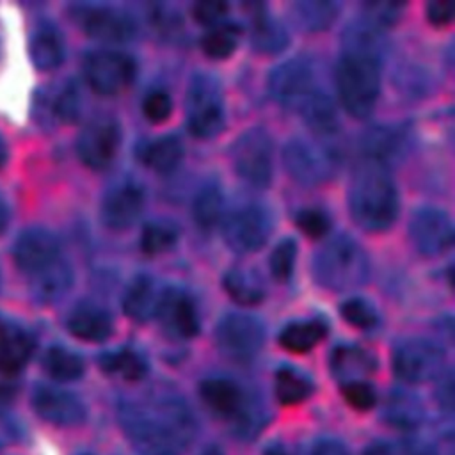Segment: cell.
I'll return each instance as SVG.
<instances>
[{"label": "cell", "mask_w": 455, "mask_h": 455, "mask_svg": "<svg viewBox=\"0 0 455 455\" xmlns=\"http://www.w3.org/2000/svg\"><path fill=\"white\" fill-rule=\"evenodd\" d=\"M322 89L318 69L313 60L304 57L290 59L268 75V92L275 103L286 110L300 112V108Z\"/></svg>", "instance_id": "cell-6"}, {"label": "cell", "mask_w": 455, "mask_h": 455, "mask_svg": "<svg viewBox=\"0 0 455 455\" xmlns=\"http://www.w3.org/2000/svg\"><path fill=\"white\" fill-rule=\"evenodd\" d=\"M7 156H9V151H7V142L5 139L0 135V167L5 165L7 162Z\"/></svg>", "instance_id": "cell-55"}, {"label": "cell", "mask_w": 455, "mask_h": 455, "mask_svg": "<svg viewBox=\"0 0 455 455\" xmlns=\"http://www.w3.org/2000/svg\"><path fill=\"white\" fill-rule=\"evenodd\" d=\"M366 455H393L391 448L387 444H382V443H375L371 444L368 450H366Z\"/></svg>", "instance_id": "cell-54"}, {"label": "cell", "mask_w": 455, "mask_h": 455, "mask_svg": "<svg viewBox=\"0 0 455 455\" xmlns=\"http://www.w3.org/2000/svg\"><path fill=\"white\" fill-rule=\"evenodd\" d=\"M341 393L347 400V403L357 411H368L373 407L377 396L373 387L366 380L359 382H348L341 386Z\"/></svg>", "instance_id": "cell-46"}, {"label": "cell", "mask_w": 455, "mask_h": 455, "mask_svg": "<svg viewBox=\"0 0 455 455\" xmlns=\"http://www.w3.org/2000/svg\"><path fill=\"white\" fill-rule=\"evenodd\" d=\"M251 43L259 53H279L288 44V34L283 25L270 18L263 5L252 4L251 11Z\"/></svg>", "instance_id": "cell-25"}, {"label": "cell", "mask_w": 455, "mask_h": 455, "mask_svg": "<svg viewBox=\"0 0 455 455\" xmlns=\"http://www.w3.org/2000/svg\"><path fill=\"white\" fill-rule=\"evenodd\" d=\"M393 368L402 380L411 384L432 380L443 373L444 352L430 339L412 338L396 347Z\"/></svg>", "instance_id": "cell-13"}, {"label": "cell", "mask_w": 455, "mask_h": 455, "mask_svg": "<svg viewBox=\"0 0 455 455\" xmlns=\"http://www.w3.org/2000/svg\"><path fill=\"white\" fill-rule=\"evenodd\" d=\"M43 366L50 377L55 380H76L84 373V361L82 357L60 345H53L44 352Z\"/></svg>", "instance_id": "cell-36"}, {"label": "cell", "mask_w": 455, "mask_h": 455, "mask_svg": "<svg viewBox=\"0 0 455 455\" xmlns=\"http://www.w3.org/2000/svg\"><path fill=\"white\" fill-rule=\"evenodd\" d=\"M176 240H178V226L165 219L146 222L139 238L142 252L149 256H156L169 251L176 243Z\"/></svg>", "instance_id": "cell-39"}, {"label": "cell", "mask_w": 455, "mask_h": 455, "mask_svg": "<svg viewBox=\"0 0 455 455\" xmlns=\"http://www.w3.org/2000/svg\"><path fill=\"white\" fill-rule=\"evenodd\" d=\"M336 89L345 110L352 117H368L373 112L380 89L379 57L343 50L336 66Z\"/></svg>", "instance_id": "cell-4"}, {"label": "cell", "mask_w": 455, "mask_h": 455, "mask_svg": "<svg viewBox=\"0 0 455 455\" xmlns=\"http://www.w3.org/2000/svg\"><path fill=\"white\" fill-rule=\"evenodd\" d=\"M171 110H172V100L162 89H155L148 92L142 101V112L146 119H149L151 123L165 121L171 116Z\"/></svg>", "instance_id": "cell-44"}, {"label": "cell", "mask_w": 455, "mask_h": 455, "mask_svg": "<svg viewBox=\"0 0 455 455\" xmlns=\"http://www.w3.org/2000/svg\"><path fill=\"white\" fill-rule=\"evenodd\" d=\"M32 405L44 421L57 427H75L85 419L84 402L59 387L39 386L32 395Z\"/></svg>", "instance_id": "cell-19"}, {"label": "cell", "mask_w": 455, "mask_h": 455, "mask_svg": "<svg viewBox=\"0 0 455 455\" xmlns=\"http://www.w3.org/2000/svg\"><path fill=\"white\" fill-rule=\"evenodd\" d=\"M98 363L105 373L119 375L121 379L130 382L144 379L148 371L146 359L132 348H117L112 352H105L100 355Z\"/></svg>", "instance_id": "cell-31"}, {"label": "cell", "mask_w": 455, "mask_h": 455, "mask_svg": "<svg viewBox=\"0 0 455 455\" xmlns=\"http://www.w3.org/2000/svg\"><path fill=\"white\" fill-rule=\"evenodd\" d=\"M164 331L172 338H192L199 332V313L194 299L178 286L162 288L156 315Z\"/></svg>", "instance_id": "cell-17"}, {"label": "cell", "mask_w": 455, "mask_h": 455, "mask_svg": "<svg viewBox=\"0 0 455 455\" xmlns=\"http://www.w3.org/2000/svg\"><path fill=\"white\" fill-rule=\"evenodd\" d=\"M402 4L396 2H370L364 4V18H368L371 23L380 27L382 30L386 27H391L396 23L402 12Z\"/></svg>", "instance_id": "cell-45"}, {"label": "cell", "mask_w": 455, "mask_h": 455, "mask_svg": "<svg viewBox=\"0 0 455 455\" xmlns=\"http://www.w3.org/2000/svg\"><path fill=\"white\" fill-rule=\"evenodd\" d=\"M139 158L155 172H171L183 158V144L176 135H162L140 144Z\"/></svg>", "instance_id": "cell-27"}, {"label": "cell", "mask_w": 455, "mask_h": 455, "mask_svg": "<svg viewBox=\"0 0 455 455\" xmlns=\"http://www.w3.org/2000/svg\"><path fill=\"white\" fill-rule=\"evenodd\" d=\"M5 331H7V325H5V323H4V320L0 318V343H2L4 336H5Z\"/></svg>", "instance_id": "cell-58"}, {"label": "cell", "mask_w": 455, "mask_h": 455, "mask_svg": "<svg viewBox=\"0 0 455 455\" xmlns=\"http://www.w3.org/2000/svg\"><path fill=\"white\" fill-rule=\"evenodd\" d=\"M455 14L453 0H434L427 4V18L434 27H446Z\"/></svg>", "instance_id": "cell-48"}, {"label": "cell", "mask_w": 455, "mask_h": 455, "mask_svg": "<svg viewBox=\"0 0 455 455\" xmlns=\"http://www.w3.org/2000/svg\"><path fill=\"white\" fill-rule=\"evenodd\" d=\"M238 39L240 27L236 23H217L204 32L201 39V48L210 59L222 60L231 57V53L236 50Z\"/></svg>", "instance_id": "cell-37"}, {"label": "cell", "mask_w": 455, "mask_h": 455, "mask_svg": "<svg viewBox=\"0 0 455 455\" xmlns=\"http://www.w3.org/2000/svg\"><path fill=\"white\" fill-rule=\"evenodd\" d=\"M226 243L240 252H254L265 245L270 231L272 220L268 212L256 203H245L233 208L222 224Z\"/></svg>", "instance_id": "cell-10"}, {"label": "cell", "mask_w": 455, "mask_h": 455, "mask_svg": "<svg viewBox=\"0 0 455 455\" xmlns=\"http://www.w3.org/2000/svg\"><path fill=\"white\" fill-rule=\"evenodd\" d=\"M263 455H290L286 450H283L281 446H272V448H268Z\"/></svg>", "instance_id": "cell-56"}, {"label": "cell", "mask_w": 455, "mask_h": 455, "mask_svg": "<svg viewBox=\"0 0 455 455\" xmlns=\"http://www.w3.org/2000/svg\"><path fill=\"white\" fill-rule=\"evenodd\" d=\"M203 402L220 416L235 418L238 423L247 416L251 407L247 405L243 389L231 379L213 377L206 379L199 386Z\"/></svg>", "instance_id": "cell-20"}, {"label": "cell", "mask_w": 455, "mask_h": 455, "mask_svg": "<svg viewBox=\"0 0 455 455\" xmlns=\"http://www.w3.org/2000/svg\"><path fill=\"white\" fill-rule=\"evenodd\" d=\"M222 284L226 293L242 306H254L265 297V284L261 277L249 268H229L224 274Z\"/></svg>", "instance_id": "cell-30"}, {"label": "cell", "mask_w": 455, "mask_h": 455, "mask_svg": "<svg viewBox=\"0 0 455 455\" xmlns=\"http://www.w3.org/2000/svg\"><path fill=\"white\" fill-rule=\"evenodd\" d=\"M16 267L32 275L60 258V245L57 236L44 228H28L18 235L12 249Z\"/></svg>", "instance_id": "cell-18"}, {"label": "cell", "mask_w": 455, "mask_h": 455, "mask_svg": "<svg viewBox=\"0 0 455 455\" xmlns=\"http://www.w3.org/2000/svg\"><path fill=\"white\" fill-rule=\"evenodd\" d=\"M82 96L75 82L66 84L53 98V116L64 123H73L80 116Z\"/></svg>", "instance_id": "cell-42"}, {"label": "cell", "mask_w": 455, "mask_h": 455, "mask_svg": "<svg viewBox=\"0 0 455 455\" xmlns=\"http://www.w3.org/2000/svg\"><path fill=\"white\" fill-rule=\"evenodd\" d=\"M187 124L199 139L215 137L224 126L220 84L208 73H196L187 91Z\"/></svg>", "instance_id": "cell-7"}, {"label": "cell", "mask_w": 455, "mask_h": 455, "mask_svg": "<svg viewBox=\"0 0 455 455\" xmlns=\"http://www.w3.org/2000/svg\"><path fill=\"white\" fill-rule=\"evenodd\" d=\"M32 338L16 327H7L0 343V371L5 375L20 373L32 355Z\"/></svg>", "instance_id": "cell-29"}, {"label": "cell", "mask_w": 455, "mask_h": 455, "mask_svg": "<svg viewBox=\"0 0 455 455\" xmlns=\"http://www.w3.org/2000/svg\"><path fill=\"white\" fill-rule=\"evenodd\" d=\"M409 238L423 256H439L453 243V224L443 210L423 206L409 220Z\"/></svg>", "instance_id": "cell-16"}, {"label": "cell", "mask_w": 455, "mask_h": 455, "mask_svg": "<svg viewBox=\"0 0 455 455\" xmlns=\"http://www.w3.org/2000/svg\"><path fill=\"white\" fill-rule=\"evenodd\" d=\"M311 455H350V453L341 443L334 439H322L315 444Z\"/></svg>", "instance_id": "cell-49"}, {"label": "cell", "mask_w": 455, "mask_h": 455, "mask_svg": "<svg viewBox=\"0 0 455 455\" xmlns=\"http://www.w3.org/2000/svg\"><path fill=\"white\" fill-rule=\"evenodd\" d=\"M295 258H297V243H295V240L293 238L281 240L272 249V254L268 258V267H270L272 275L277 281H288L291 272H293Z\"/></svg>", "instance_id": "cell-40"}, {"label": "cell", "mask_w": 455, "mask_h": 455, "mask_svg": "<svg viewBox=\"0 0 455 455\" xmlns=\"http://www.w3.org/2000/svg\"><path fill=\"white\" fill-rule=\"evenodd\" d=\"M339 313L350 325L357 329H371L377 323L375 307L361 297H352L341 302Z\"/></svg>", "instance_id": "cell-41"}, {"label": "cell", "mask_w": 455, "mask_h": 455, "mask_svg": "<svg viewBox=\"0 0 455 455\" xmlns=\"http://www.w3.org/2000/svg\"><path fill=\"white\" fill-rule=\"evenodd\" d=\"M348 208L354 222L364 231L387 229L398 213V192L384 164L363 160L348 188Z\"/></svg>", "instance_id": "cell-2"}, {"label": "cell", "mask_w": 455, "mask_h": 455, "mask_svg": "<svg viewBox=\"0 0 455 455\" xmlns=\"http://www.w3.org/2000/svg\"><path fill=\"white\" fill-rule=\"evenodd\" d=\"M403 144V137L400 132L389 126H375L368 130L363 137V149L366 153L364 160H373L379 164H387V160L395 158Z\"/></svg>", "instance_id": "cell-33"}, {"label": "cell", "mask_w": 455, "mask_h": 455, "mask_svg": "<svg viewBox=\"0 0 455 455\" xmlns=\"http://www.w3.org/2000/svg\"><path fill=\"white\" fill-rule=\"evenodd\" d=\"M386 419L398 428H416L423 419V409L407 391H393L386 402Z\"/></svg>", "instance_id": "cell-35"}, {"label": "cell", "mask_w": 455, "mask_h": 455, "mask_svg": "<svg viewBox=\"0 0 455 455\" xmlns=\"http://www.w3.org/2000/svg\"><path fill=\"white\" fill-rule=\"evenodd\" d=\"M311 380L291 366H283L275 373V395L281 403L295 405L311 395Z\"/></svg>", "instance_id": "cell-38"}, {"label": "cell", "mask_w": 455, "mask_h": 455, "mask_svg": "<svg viewBox=\"0 0 455 455\" xmlns=\"http://www.w3.org/2000/svg\"><path fill=\"white\" fill-rule=\"evenodd\" d=\"M14 398V387L9 384L0 382V409L7 407Z\"/></svg>", "instance_id": "cell-52"}, {"label": "cell", "mask_w": 455, "mask_h": 455, "mask_svg": "<svg viewBox=\"0 0 455 455\" xmlns=\"http://www.w3.org/2000/svg\"><path fill=\"white\" fill-rule=\"evenodd\" d=\"M295 21L307 32H320L329 28L339 11L336 2H323V0H306L295 2L291 5Z\"/></svg>", "instance_id": "cell-32"}, {"label": "cell", "mask_w": 455, "mask_h": 455, "mask_svg": "<svg viewBox=\"0 0 455 455\" xmlns=\"http://www.w3.org/2000/svg\"><path fill=\"white\" fill-rule=\"evenodd\" d=\"M236 174L249 185L263 188L272 180V140L263 128L243 132L231 149Z\"/></svg>", "instance_id": "cell-9"}, {"label": "cell", "mask_w": 455, "mask_h": 455, "mask_svg": "<svg viewBox=\"0 0 455 455\" xmlns=\"http://www.w3.org/2000/svg\"><path fill=\"white\" fill-rule=\"evenodd\" d=\"M295 222L299 229L309 238H322L331 226V219L323 210L318 208H304L297 213Z\"/></svg>", "instance_id": "cell-43"}, {"label": "cell", "mask_w": 455, "mask_h": 455, "mask_svg": "<svg viewBox=\"0 0 455 455\" xmlns=\"http://www.w3.org/2000/svg\"><path fill=\"white\" fill-rule=\"evenodd\" d=\"M327 334V323L320 318L286 323L279 332V345L290 352L302 354L311 350Z\"/></svg>", "instance_id": "cell-28"}, {"label": "cell", "mask_w": 455, "mask_h": 455, "mask_svg": "<svg viewBox=\"0 0 455 455\" xmlns=\"http://www.w3.org/2000/svg\"><path fill=\"white\" fill-rule=\"evenodd\" d=\"M313 275L323 288L345 291L366 283L370 261L364 249L352 236L336 235L316 251Z\"/></svg>", "instance_id": "cell-3"}, {"label": "cell", "mask_w": 455, "mask_h": 455, "mask_svg": "<svg viewBox=\"0 0 455 455\" xmlns=\"http://www.w3.org/2000/svg\"><path fill=\"white\" fill-rule=\"evenodd\" d=\"M84 75L94 92L112 96L132 85L135 78V62L123 52L94 50L84 59Z\"/></svg>", "instance_id": "cell-8"}, {"label": "cell", "mask_w": 455, "mask_h": 455, "mask_svg": "<svg viewBox=\"0 0 455 455\" xmlns=\"http://www.w3.org/2000/svg\"><path fill=\"white\" fill-rule=\"evenodd\" d=\"M71 18L91 37L105 43H124L135 34L133 18L123 9L105 4H76Z\"/></svg>", "instance_id": "cell-11"}, {"label": "cell", "mask_w": 455, "mask_h": 455, "mask_svg": "<svg viewBox=\"0 0 455 455\" xmlns=\"http://www.w3.org/2000/svg\"><path fill=\"white\" fill-rule=\"evenodd\" d=\"M222 213H224V197L219 185L215 183L203 185L197 190L192 204V215L196 224L201 229H212L213 226L219 224V220L222 219Z\"/></svg>", "instance_id": "cell-34"}, {"label": "cell", "mask_w": 455, "mask_h": 455, "mask_svg": "<svg viewBox=\"0 0 455 455\" xmlns=\"http://www.w3.org/2000/svg\"><path fill=\"white\" fill-rule=\"evenodd\" d=\"M400 455H437V453H435V450L430 444L414 441V443H407L400 450Z\"/></svg>", "instance_id": "cell-51"}, {"label": "cell", "mask_w": 455, "mask_h": 455, "mask_svg": "<svg viewBox=\"0 0 455 455\" xmlns=\"http://www.w3.org/2000/svg\"><path fill=\"white\" fill-rule=\"evenodd\" d=\"M121 144V128L112 116L92 117L78 133V158L91 169H105L116 158Z\"/></svg>", "instance_id": "cell-14"}, {"label": "cell", "mask_w": 455, "mask_h": 455, "mask_svg": "<svg viewBox=\"0 0 455 455\" xmlns=\"http://www.w3.org/2000/svg\"><path fill=\"white\" fill-rule=\"evenodd\" d=\"M284 165L293 180L302 185L316 187L329 181L343 160L332 137L291 139L283 151Z\"/></svg>", "instance_id": "cell-5"}, {"label": "cell", "mask_w": 455, "mask_h": 455, "mask_svg": "<svg viewBox=\"0 0 455 455\" xmlns=\"http://www.w3.org/2000/svg\"><path fill=\"white\" fill-rule=\"evenodd\" d=\"M373 357L355 345H339L331 355V370L341 384L364 380L373 371Z\"/></svg>", "instance_id": "cell-26"}, {"label": "cell", "mask_w": 455, "mask_h": 455, "mask_svg": "<svg viewBox=\"0 0 455 455\" xmlns=\"http://www.w3.org/2000/svg\"><path fill=\"white\" fill-rule=\"evenodd\" d=\"M146 203L144 187L133 178H123L108 187L101 199V220L107 228L121 231L130 228L142 213Z\"/></svg>", "instance_id": "cell-15"}, {"label": "cell", "mask_w": 455, "mask_h": 455, "mask_svg": "<svg viewBox=\"0 0 455 455\" xmlns=\"http://www.w3.org/2000/svg\"><path fill=\"white\" fill-rule=\"evenodd\" d=\"M11 220V210H9V204L5 203V199L0 196V235L5 231L7 224Z\"/></svg>", "instance_id": "cell-53"}, {"label": "cell", "mask_w": 455, "mask_h": 455, "mask_svg": "<svg viewBox=\"0 0 455 455\" xmlns=\"http://www.w3.org/2000/svg\"><path fill=\"white\" fill-rule=\"evenodd\" d=\"M229 4L220 2V0H204V2H196L192 5V16L197 23L201 25H217L220 20L228 14Z\"/></svg>", "instance_id": "cell-47"}, {"label": "cell", "mask_w": 455, "mask_h": 455, "mask_svg": "<svg viewBox=\"0 0 455 455\" xmlns=\"http://www.w3.org/2000/svg\"><path fill=\"white\" fill-rule=\"evenodd\" d=\"M121 423L142 455H181L196 437V419L180 396L148 393L126 400L119 409Z\"/></svg>", "instance_id": "cell-1"}, {"label": "cell", "mask_w": 455, "mask_h": 455, "mask_svg": "<svg viewBox=\"0 0 455 455\" xmlns=\"http://www.w3.org/2000/svg\"><path fill=\"white\" fill-rule=\"evenodd\" d=\"M215 339L226 357L245 363L254 359L261 350L265 329L263 323L251 315L231 313L219 322Z\"/></svg>", "instance_id": "cell-12"}, {"label": "cell", "mask_w": 455, "mask_h": 455, "mask_svg": "<svg viewBox=\"0 0 455 455\" xmlns=\"http://www.w3.org/2000/svg\"><path fill=\"white\" fill-rule=\"evenodd\" d=\"M160 293L162 288L149 275H137L124 290L123 309L130 318L146 322L156 315Z\"/></svg>", "instance_id": "cell-24"}, {"label": "cell", "mask_w": 455, "mask_h": 455, "mask_svg": "<svg viewBox=\"0 0 455 455\" xmlns=\"http://www.w3.org/2000/svg\"><path fill=\"white\" fill-rule=\"evenodd\" d=\"M73 284V270L69 263L57 258L44 268L30 275V295L39 304H53L60 300Z\"/></svg>", "instance_id": "cell-21"}, {"label": "cell", "mask_w": 455, "mask_h": 455, "mask_svg": "<svg viewBox=\"0 0 455 455\" xmlns=\"http://www.w3.org/2000/svg\"><path fill=\"white\" fill-rule=\"evenodd\" d=\"M199 455H224V453H222V450L217 448V446H208V448H204Z\"/></svg>", "instance_id": "cell-57"}, {"label": "cell", "mask_w": 455, "mask_h": 455, "mask_svg": "<svg viewBox=\"0 0 455 455\" xmlns=\"http://www.w3.org/2000/svg\"><path fill=\"white\" fill-rule=\"evenodd\" d=\"M28 55L32 64L41 71H52L64 60V39L55 25L39 23L28 39Z\"/></svg>", "instance_id": "cell-22"}, {"label": "cell", "mask_w": 455, "mask_h": 455, "mask_svg": "<svg viewBox=\"0 0 455 455\" xmlns=\"http://www.w3.org/2000/svg\"><path fill=\"white\" fill-rule=\"evenodd\" d=\"M437 396H439L441 403L446 409H451V403H453V379H451L450 371L446 373V377L443 379L441 386L437 387Z\"/></svg>", "instance_id": "cell-50"}, {"label": "cell", "mask_w": 455, "mask_h": 455, "mask_svg": "<svg viewBox=\"0 0 455 455\" xmlns=\"http://www.w3.org/2000/svg\"><path fill=\"white\" fill-rule=\"evenodd\" d=\"M68 331L84 341H103L112 332V318L103 307L84 302L69 313Z\"/></svg>", "instance_id": "cell-23"}]
</instances>
